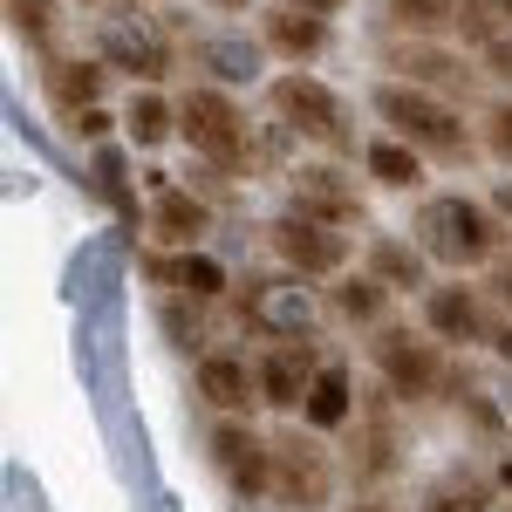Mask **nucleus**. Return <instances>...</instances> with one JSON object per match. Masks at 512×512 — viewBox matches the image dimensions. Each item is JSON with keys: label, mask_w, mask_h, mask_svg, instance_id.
<instances>
[{"label": "nucleus", "mask_w": 512, "mask_h": 512, "mask_svg": "<svg viewBox=\"0 0 512 512\" xmlns=\"http://www.w3.org/2000/svg\"><path fill=\"white\" fill-rule=\"evenodd\" d=\"M349 512H390V506H349Z\"/></svg>", "instance_id": "nucleus-37"}, {"label": "nucleus", "mask_w": 512, "mask_h": 512, "mask_svg": "<svg viewBox=\"0 0 512 512\" xmlns=\"http://www.w3.org/2000/svg\"><path fill=\"white\" fill-rule=\"evenodd\" d=\"M151 226H158V239H171V246H192V239L205 233V205H198L185 185H171L164 171H151Z\"/></svg>", "instance_id": "nucleus-16"}, {"label": "nucleus", "mask_w": 512, "mask_h": 512, "mask_svg": "<svg viewBox=\"0 0 512 512\" xmlns=\"http://www.w3.org/2000/svg\"><path fill=\"white\" fill-rule=\"evenodd\" d=\"M369 355H376V369L390 376L396 396H431L437 390V349L424 342V335H410V328H383V335L369 342Z\"/></svg>", "instance_id": "nucleus-10"}, {"label": "nucleus", "mask_w": 512, "mask_h": 512, "mask_svg": "<svg viewBox=\"0 0 512 512\" xmlns=\"http://www.w3.org/2000/svg\"><path fill=\"white\" fill-rule=\"evenodd\" d=\"M171 287H185L192 301H212V294L226 287V274H219V267H212L205 253H185V260H178V280H171Z\"/></svg>", "instance_id": "nucleus-28"}, {"label": "nucleus", "mask_w": 512, "mask_h": 512, "mask_svg": "<svg viewBox=\"0 0 512 512\" xmlns=\"http://www.w3.org/2000/svg\"><path fill=\"white\" fill-rule=\"evenodd\" d=\"M96 41H103V62H110V69H130V76H144V82L171 76V48H164V35L137 7H130V14H103Z\"/></svg>", "instance_id": "nucleus-6"}, {"label": "nucleus", "mask_w": 512, "mask_h": 512, "mask_svg": "<svg viewBox=\"0 0 512 512\" xmlns=\"http://www.w3.org/2000/svg\"><path fill=\"white\" fill-rule=\"evenodd\" d=\"M294 212L328 219V226H355L362 219V198H355V185H342V171L308 164V171H294Z\"/></svg>", "instance_id": "nucleus-12"}, {"label": "nucleus", "mask_w": 512, "mask_h": 512, "mask_svg": "<svg viewBox=\"0 0 512 512\" xmlns=\"http://www.w3.org/2000/svg\"><path fill=\"white\" fill-rule=\"evenodd\" d=\"M376 117L390 123L403 144H417L424 158L472 164V130H465V117H458L437 89H424V82H383V89H376Z\"/></svg>", "instance_id": "nucleus-1"}, {"label": "nucleus", "mask_w": 512, "mask_h": 512, "mask_svg": "<svg viewBox=\"0 0 512 512\" xmlns=\"http://www.w3.org/2000/svg\"><path fill=\"white\" fill-rule=\"evenodd\" d=\"M274 492L287 499V506H301V512L328 506V492H335V465H328V451H321L315 437H301V431H280L274 437Z\"/></svg>", "instance_id": "nucleus-5"}, {"label": "nucleus", "mask_w": 512, "mask_h": 512, "mask_svg": "<svg viewBox=\"0 0 512 512\" xmlns=\"http://www.w3.org/2000/svg\"><path fill=\"white\" fill-rule=\"evenodd\" d=\"M383 308H390V280H376V274H355L335 287V315L355 321V328H369V321H383Z\"/></svg>", "instance_id": "nucleus-22"}, {"label": "nucleus", "mask_w": 512, "mask_h": 512, "mask_svg": "<svg viewBox=\"0 0 512 512\" xmlns=\"http://www.w3.org/2000/svg\"><path fill=\"white\" fill-rule=\"evenodd\" d=\"M390 69H403L410 82H424V89H472V69H465V55H444L431 41H410V48H390Z\"/></svg>", "instance_id": "nucleus-18"}, {"label": "nucleus", "mask_w": 512, "mask_h": 512, "mask_svg": "<svg viewBox=\"0 0 512 512\" xmlns=\"http://www.w3.org/2000/svg\"><path fill=\"white\" fill-rule=\"evenodd\" d=\"M431 512H478V499H437Z\"/></svg>", "instance_id": "nucleus-33"}, {"label": "nucleus", "mask_w": 512, "mask_h": 512, "mask_svg": "<svg viewBox=\"0 0 512 512\" xmlns=\"http://www.w3.org/2000/svg\"><path fill=\"white\" fill-rule=\"evenodd\" d=\"M301 7H321V14H328V7H342V0H301Z\"/></svg>", "instance_id": "nucleus-35"}, {"label": "nucleus", "mask_w": 512, "mask_h": 512, "mask_svg": "<svg viewBox=\"0 0 512 512\" xmlns=\"http://www.w3.org/2000/svg\"><path fill=\"white\" fill-rule=\"evenodd\" d=\"M308 424L315 431H335V424H349V369L342 362H321V376H315V390H308Z\"/></svg>", "instance_id": "nucleus-21"}, {"label": "nucleus", "mask_w": 512, "mask_h": 512, "mask_svg": "<svg viewBox=\"0 0 512 512\" xmlns=\"http://www.w3.org/2000/svg\"><path fill=\"white\" fill-rule=\"evenodd\" d=\"M82 7H103V0H82Z\"/></svg>", "instance_id": "nucleus-38"}, {"label": "nucleus", "mask_w": 512, "mask_h": 512, "mask_svg": "<svg viewBox=\"0 0 512 512\" xmlns=\"http://www.w3.org/2000/svg\"><path fill=\"white\" fill-rule=\"evenodd\" d=\"M492 287H499V301L512 308V260H499V274H492Z\"/></svg>", "instance_id": "nucleus-32"}, {"label": "nucleus", "mask_w": 512, "mask_h": 512, "mask_svg": "<svg viewBox=\"0 0 512 512\" xmlns=\"http://www.w3.org/2000/svg\"><path fill=\"white\" fill-rule=\"evenodd\" d=\"M485 151L499 164H512V103H492V117H485Z\"/></svg>", "instance_id": "nucleus-29"}, {"label": "nucleus", "mask_w": 512, "mask_h": 512, "mask_svg": "<svg viewBox=\"0 0 512 512\" xmlns=\"http://www.w3.org/2000/svg\"><path fill=\"white\" fill-rule=\"evenodd\" d=\"M7 14H14V35L28 41V48L55 41V0H7Z\"/></svg>", "instance_id": "nucleus-26"}, {"label": "nucleus", "mask_w": 512, "mask_h": 512, "mask_svg": "<svg viewBox=\"0 0 512 512\" xmlns=\"http://www.w3.org/2000/svg\"><path fill=\"white\" fill-rule=\"evenodd\" d=\"M178 130L192 137V151L212 164V171H239V164H246V123H239L226 89H192L185 110H178Z\"/></svg>", "instance_id": "nucleus-3"}, {"label": "nucleus", "mask_w": 512, "mask_h": 512, "mask_svg": "<svg viewBox=\"0 0 512 512\" xmlns=\"http://www.w3.org/2000/svg\"><path fill=\"white\" fill-rule=\"evenodd\" d=\"M396 28H410V35H444V28H458V14H465V0H390Z\"/></svg>", "instance_id": "nucleus-23"}, {"label": "nucleus", "mask_w": 512, "mask_h": 512, "mask_svg": "<svg viewBox=\"0 0 512 512\" xmlns=\"http://www.w3.org/2000/svg\"><path fill=\"white\" fill-rule=\"evenodd\" d=\"M246 321L274 328V335H301L308 328V294L294 280H246Z\"/></svg>", "instance_id": "nucleus-13"}, {"label": "nucleus", "mask_w": 512, "mask_h": 512, "mask_svg": "<svg viewBox=\"0 0 512 512\" xmlns=\"http://www.w3.org/2000/svg\"><path fill=\"white\" fill-rule=\"evenodd\" d=\"M260 35H267V48L287 55V62H315L321 48H328V21H321V7L287 0V7H267V14H260Z\"/></svg>", "instance_id": "nucleus-11"}, {"label": "nucleus", "mask_w": 512, "mask_h": 512, "mask_svg": "<svg viewBox=\"0 0 512 512\" xmlns=\"http://www.w3.org/2000/svg\"><path fill=\"white\" fill-rule=\"evenodd\" d=\"M212 458H219V472H226V485H233L239 499L274 492V444L253 437L246 424H219L212 431Z\"/></svg>", "instance_id": "nucleus-9"}, {"label": "nucleus", "mask_w": 512, "mask_h": 512, "mask_svg": "<svg viewBox=\"0 0 512 512\" xmlns=\"http://www.w3.org/2000/svg\"><path fill=\"white\" fill-rule=\"evenodd\" d=\"M362 164H369V178H376V185H390V192L424 185V151H417V144H403V137L369 144V151H362Z\"/></svg>", "instance_id": "nucleus-19"}, {"label": "nucleus", "mask_w": 512, "mask_h": 512, "mask_svg": "<svg viewBox=\"0 0 512 512\" xmlns=\"http://www.w3.org/2000/svg\"><path fill=\"white\" fill-rule=\"evenodd\" d=\"M424 315H431V335H444V342H492V321L472 287H431Z\"/></svg>", "instance_id": "nucleus-15"}, {"label": "nucleus", "mask_w": 512, "mask_h": 512, "mask_svg": "<svg viewBox=\"0 0 512 512\" xmlns=\"http://www.w3.org/2000/svg\"><path fill=\"white\" fill-rule=\"evenodd\" d=\"M267 103H274V117L287 123V130L315 137V144H328V151H355L349 117H342V103L328 96V82H315V76H280L274 89H267Z\"/></svg>", "instance_id": "nucleus-4"}, {"label": "nucleus", "mask_w": 512, "mask_h": 512, "mask_svg": "<svg viewBox=\"0 0 512 512\" xmlns=\"http://www.w3.org/2000/svg\"><path fill=\"white\" fill-rule=\"evenodd\" d=\"M417 233H424V253L444 260V267H478L506 246V226L465 192H444V198H424L417 212Z\"/></svg>", "instance_id": "nucleus-2"}, {"label": "nucleus", "mask_w": 512, "mask_h": 512, "mask_svg": "<svg viewBox=\"0 0 512 512\" xmlns=\"http://www.w3.org/2000/svg\"><path fill=\"white\" fill-rule=\"evenodd\" d=\"M69 137H76V144H103V137H110V117H103V103L76 110V117H69Z\"/></svg>", "instance_id": "nucleus-30"}, {"label": "nucleus", "mask_w": 512, "mask_h": 512, "mask_svg": "<svg viewBox=\"0 0 512 512\" xmlns=\"http://www.w3.org/2000/svg\"><path fill=\"white\" fill-rule=\"evenodd\" d=\"M492 342H499V355L512 362V328H492Z\"/></svg>", "instance_id": "nucleus-34"}, {"label": "nucleus", "mask_w": 512, "mask_h": 512, "mask_svg": "<svg viewBox=\"0 0 512 512\" xmlns=\"http://www.w3.org/2000/svg\"><path fill=\"white\" fill-rule=\"evenodd\" d=\"M123 130L151 151V144H164L171 137V103H164L158 89H144V96H130V110H123Z\"/></svg>", "instance_id": "nucleus-25"}, {"label": "nucleus", "mask_w": 512, "mask_h": 512, "mask_svg": "<svg viewBox=\"0 0 512 512\" xmlns=\"http://www.w3.org/2000/svg\"><path fill=\"white\" fill-rule=\"evenodd\" d=\"M212 7H226V14H239V7H246V0H212Z\"/></svg>", "instance_id": "nucleus-36"}, {"label": "nucleus", "mask_w": 512, "mask_h": 512, "mask_svg": "<svg viewBox=\"0 0 512 512\" xmlns=\"http://www.w3.org/2000/svg\"><path fill=\"white\" fill-rule=\"evenodd\" d=\"M198 62H212V76H226V82L260 69V55H253L246 41H198Z\"/></svg>", "instance_id": "nucleus-27"}, {"label": "nucleus", "mask_w": 512, "mask_h": 512, "mask_svg": "<svg viewBox=\"0 0 512 512\" xmlns=\"http://www.w3.org/2000/svg\"><path fill=\"white\" fill-rule=\"evenodd\" d=\"M424 246H403L396 233H376L369 239V274L376 280H390V287H424Z\"/></svg>", "instance_id": "nucleus-20"}, {"label": "nucleus", "mask_w": 512, "mask_h": 512, "mask_svg": "<svg viewBox=\"0 0 512 512\" xmlns=\"http://www.w3.org/2000/svg\"><path fill=\"white\" fill-rule=\"evenodd\" d=\"M315 376H321L315 342H308V335H274V349L260 362V396H267L274 410H301L308 390H315Z\"/></svg>", "instance_id": "nucleus-7"}, {"label": "nucleus", "mask_w": 512, "mask_h": 512, "mask_svg": "<svg viewBox=\"0 0 512 512\" xmlns=\"http://www.w3.org/2000/svg\"><path fill=\"white\" fill-rule=\"evenodd\" d=\"M274 253L294 267V274H335L349 260V239L335 233L328 219H308V212H287L274 226Z\"/></svg>", "instance_id": "nucleus-8"}, {"label": "nucleus", "mask_w": 512, "mask_h": 512, "mask_svg": "<svg viewBox=\"0 0 512 512\" xmlns=\"http://www.w3.org/2000/svg\"><path fill=\"white\" fill-rule=\"evenodd\" d=\"M198 396L212 410H253V403H267L260 396V369H246L239 355H205L198 362Z\"/></svg>", "instance_id": "nucleus-14"}, {"label": "nucleus", "mask_w": 512, "mask_h": 512, "mask_svg": "<svg viewBox=\"0 0 512 512\" xmlns=\"http://www.w3.org/2000/svg\"><path fill=\"white\" fill-rule=\"evenodd\" d=\"M103 82H110V62H48V69H41V89H48V103H55L62 117L89 110V103L103 96Z\"/></svg>", "instance_id": "nucleus-17"}, {"label": "nucleus", "mask_w": 512, "mask_h": 512, "mask_svg": "<svg viewBox=\"0 0 512 512\" xmlns=\"http://www.w3.org/2000/svg\"><path fill=\"white\" fill-rule=\"evenodd\" d=\"M96 192L110 198L117 226L137 239V198H130V185H123V151H96Z\"/></svg>", "instance_id": "nucleus-24"}, {"label": "nucleus", "mask_w": 512, "mask_h": 512, "mask_svg": "<svg viewBox=\"0 0 512 512\" xmlns=\"http://www.w3.org/2000/svg\"><path fill=\"white\" fill-rule=\"evenodd\" d=\"M485 62H492V76H512V28L485 41Z\"/></svg>", "instance_id": "nucleus-31"}]
</instances>
